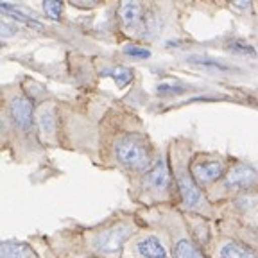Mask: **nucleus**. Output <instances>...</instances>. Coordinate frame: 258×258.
Wrapping results in <instances>:
<instances>
[{"label": "nucleus", "mask_w": 258, "mask_h": 258, "mask_svg": "<svg viewBox=\"0 0 258 258\" xmlns=\"http://www.w3.org/2000/svg\"><path fill=\"white\" fill-rule=\"evenodd\" d=\"M117 158L133 170H145L151 167V153L142 140L135 137H122L115 144Z\"/></svg>", "instance_id": "nucleus-1"}, {"label": "nucleus", "mask_w": 258, "mask_h": 258, "mask_svg": "<svg viewBox=\"0 0 258 258\" xmlns=\"http://www.w3.org/2000/svg\"><path fill=\"white\" fill-rule=\"evenodd\" d=\"M131 235V226L127 224H118V226H113L109 230L102 231L99 237L95 238V247L102 253H118L125 240L129 238Z\"/></svg>", "instance_id": "nucleus-2"}, {"label": "nucleus", "mask_w": 258, "mask_h": 258, "mask_svg": "<svg viewBox=\"0 0 258 258\" xmlns=\"http://www.w3.org/2000/svg\"><path fill=\"white\" fill-rule=\"evenodd\" d=\"M9 115H11L13 122L18 129L22 131H31L32 129V104L27 97L16 95L13 97L11 104H9Z\"/></svg>", "instance_id": "nucleus-3"}, {"label": "nucleus", "mask_w": 258, "mask_h": 258, "mask_svg": "<svg viewBox=\"0 0 258 258\" xmlns=\"http://www.w3.org/2000/svg\"><path fill=\"white\" fill-rule=\"evenodd\" d=\"M177 186H179V192H181L183 203H185L188 208H198L203 205V194L198 188V183L194 181L192 172L188 170H179L177 172Z\"/></svg>", "instance_id": "nucleus-4"}, {"label": "nucleus", "mask_w": 258, "mask_h": 258, "mask_svg": "<svg viewBox=\"0 0 258 258\" xmlns=\"http://www.w3.org/2000/svg\"><path fill=\"white\" fill-rule=\"evenodd\" d=\"M258 181V174L253 167L246 163H237L230 169L226 176V185L231 188H249Z\"/></svg>", "instance_id": "nucleus-5"}, {"label": "nucleus", "mask_w": 258, "mask_h": 258, "mask_svg": "<svg viewBox=\"0 0 258 258\" xmlns=\"http://www.w3.org/2000/svg\"><path fill=\"white\" fill-rule=\"evenodd\" d=\"M190 172H192V176L199 183H210V181H215L222 174V165L221 161L217 160H198L194 161Z\"/></svg>", "instance_id": "nucleus-6"}, {"label": "nucleus", "mask_w": 258, "mask_h": 258, "mask_svg": "<svg viewBox=\"0 0 258 258\" xmlns=\"http://www.w3.org/2000/svg\"><path fill=\"white\" fill-rule=\"evenodd\" d=\"M145 185L153 186V188L163 190L170 185V172L167 169V163L163 160H158L154 167H151L147 176H145Z\"/></svg>", "instance_id": "nucleus-7"}, {"label": "nucleus", "mask_w": 258, "mask_h": 258, "mask_svg": "<svg viewBox=\"0 0 258 258\" xmlns=\"http://www.w3.org/2000/svg\"><path fill=\"white\" fill-rule=\"evenodd\" d=\"M137 251L144 258H167L165 246L154 235H147V237L140 238L137 244Z\"/></svg>", "instance_id": "nucleus-8"}, {"label": "nucleus", "mask_w": 258, "mask_h": 258, "mask_svg": "<svg viewBox=\"0 0 258 258\" xmlns=\"http://www.w3.org/2000/svg\"><path fill=\"white\" fill-rule=\"evenodd\" d=\"M142 6L138 2H125L120 9V16H122V22L127 29H133L137 27L138 24L142 22Z\"/></svg>", "instance_id": "nucleus-9"}, {"label": "nucleus", "mask_w": 258, "mask_h": 258, "mask_svg": "<svg viewBox=\"0 0 258 258\" xmlns=\"http://www.w3.org/2000/svg\"><path fill=\"white\" fill-rule=\"evenodd\" d=\"M2 256L4 258H34L27 244L16 240H6L2 244Z\"/></svg>", "instance_id": "nucleus-10"}, {"label": "nucleus", "mask_w": 258, "mask_h": 258, "mask_svg": "<svg viewBox=\"0 0 258 258\" xmlns=\"http://www.w3.org/2000/svg\"><path fill=\"white\" fill-rule=\"evenodd\" d=\"M219 258H258V254H254L251 249L240 246L237 242H228L219 251Z\"/></svg>", "instance_id": "nucleus-11"}, {"label": "nucleus", "mask_w": 258, "mask_h": 258, "mask_svg": "<svg viewBox=\"0 0 258 258\" xmlns=\"http://www.w3.org/2000/svg\"><path fill=\"white\" fill-rule=\"evenodd\" d=\"M0 9L2 11L8 13L11 18H15V20L22 22V24H25L27 27H32V29H38V31H41L43 29V25L40 24V22H36L34 18H31V16H27L25 13H22L18 8H15V6H9V4H0Z\"/></svg>", "instance_id": "nucleus-12"}, {"label": "nucleus", "mask_w": 258, "mask_h": 258, "mask_svg": "<svg viewBox=\"0 0 258 258\" xmlns=\"http://www.w3.org/2000/svg\"><path fill=\"white\" fill-rule=\"evenodd\" d=\"M174 258H205L203 253L194 246L192 242L183 238L174 246Z\"/></svg>", "instance_id": "nucleus-13"}, {"label": "nucleus", "mask_w": 258, "mask_h": 258, "mask_svg": "<svg viewBox=\"0 0 258 258\" xmlns=\"http://www.w3.org/2000/svg\"><path fill=\"white\" fill-rule=\"evenodd\" d=\"M108 74L113 77V79L117 81L118 86L129 85V83H131V79H133V74H131V70L122 69V67H118V69H113V70H108Z\"/></svg>", "instance_id": "nucleus-14"}, {"label": "nucleus", "mask_w": 258, "mask_h": 258, "mask_svg": "<svg viewBox=\"0 0 258 258\" xmlns=\"http://www.w3.org/2000/svg\"><path fill=\"white\" fill-rule=\"evenodd\" d=\"M228 47L233 50V52H238V54H247V56H254V48L251 47L249 43H246L244 40H231Z\"/></svg>", "instance_id": "nucleus-15"}, {"label": "nucleus", "mask_w": 258, "mask_h": 258, "mask_svg": "<svg viewBox=\"0 0 258 258\" xmlns=\"http://www.w3.org/2000/svg\"><path fill=\"white\" fill-rule=\"evenodd\" d=\"M124 52L127 54V56H131V57H138V59L151 57V50H147V48H142V47H137V45H125Z\"/></svg>", "instance_id": "nucleus-16"}, {"label": "nucleus", "mask_w": 258, "mask_h": 258, "mask_svg": "<svg viewBox=\"0 0 258 258\" xmlns=\"http://www.w3.org/2000/svg\"><path fill=\"white\" fill-rule=\"evenodd\" d=\"M190 63H198L201 67H212V69H217V70H230V67H226V64L219 63V61H212V59H206V57H190Z\"/></svg>", "instance_id": "nucleus-17"}, {"label": "nucleus", "mask_w": 258, "mask_h": 258, "mask_svg": "<svg viewBox=\"0 0 258 258\" xmlns=\"http://www.w3.org/2000/svg\"><path fill=\"white\" fill-rule=\"evenodd\" d=\"M43 9L45 13H47L52 20H57L61 16V9H63V6H61V2H43Z\"/></svg>", "instance_id": "nucleus-18"}, {"label": "nucleus", "mask_w": 258, "mask_h": 258, "mask_svg": "<svg viewBox=\"0 0 258 258\" xmlns=\"http://www.w3.org/2000/svg\"><path fill=\"white\" fill-rule=\"evenodd\" d=\"M40 124H41V129L43 131H47V133H50L54 129V118H52V115L48 111H43L41 113V117H40Z\"/></svg>", "instance_id": "nucleus-19"}, {"label": "nucleus", "mask_w": 258, "mask_h": 258, "mask_svg": "<svg viewBox=\"0 0 258 258\" xmlns=\"http://www.w3.org/2000/svg\"><path fill=\"white\" fill-rule=\"evenodd\" d=\"M185 92L183 86H177V85H160L158 86V93L161 95H172V93H181Z\"/></svg>", "instance_id": "nucleus-20"}]
</instances>
